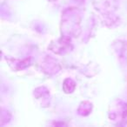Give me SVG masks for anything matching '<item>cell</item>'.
I'll return each instance as SVG.
<instances>
[{
	"instance_id": "8",
	"label": "cell",
	"mask_w": 127,
	"mask_h": 127,
	"mask_svg": "<svg viewBox=\"0 0 127 127\" xmlns=\"http://www.w3.org/2000/svg\"><path fill=\"white\" fill-rule=\"evenodd\" d=\"M76 89V83L71 78H65L63 83V90L67 94L72 93Z\"/></svg>"
},
{
	"instance_id": "7",
	"label": "cell",
	"mask_w": 127,
	"mask_h": 127,
	"mask_svg": "<svg viewBox=\"0 0 127 127\" xmlns=\"http://www.w3.org/2000/svg\"><path fill=\"white\" fill-rule=\"evenodd\" d=\"M93 105L91 102L89 101H84L79 104V107L78 109V113L80 116H88L92 111Z\"/></svg>"
},
{
	"instance_id": "3",
	"label": "cell",
	"mask_w": 127,
	"mask_h": 127,
	"mask_svg": "<svg viewBox=\"0 0 127 127\" xmlns=\"http://www.w3.org/2000/svg\"><path fill=\"white\" fill-rule=\"evenodd\" d=\"M49 49L58 55H64L72 51L73 45L71 44V37L63 35L58 41L51 42Z\"/></svg>"
},
{
	"instance_id": "10",
	"label": "cell",
	"mask_w": 127,
	"mask_h": 127,
	"mask_svg": "<svg viewBox=\"0 0 127 127\" xmlns=\"http://www.w3.org/2000/svg\"><path fill=\"white\" fill-rule=\"evenodd\" d=\"M48 1H50V2H55V1H57V0H48Z\"/></svg>"
},
{
	"instance_id": "1",
	"label": "cell",
	"mask_w": 127,
	"mask_h": 127,
	"mask_svg": "<svg viewBox=\"0 0 127 127\" xmlns=\"http://www.w3.org/2000/svg\"><path fill=\"white\" fill-rule=\"evenodd\" d=\"M81 13L78 8H67L62 14V34L78 37L81 33Z\"/></svg>"
},
{
	"instance_id": "5",
	"label": "cell",
	"mask_w": 127,
	"mask_h": 127,
	"mask_svg": "<svg viewBox=\"0 0 127 127\" xmlns=\"http://www.w3.org/2000/svg\"><path fill=\"white\" fill-rule=\"evenodd\" d=\"M34 97L41 107H48L50 105L51 95L45 86H40L34 91Z\"/></svg>"
},
{
	"instance_id": "6",
	"label": "cell",
	"mask_w": 127,
	"mask_h": 127,
	"mask_svg": "<svg viewBox=\"0 0 127 127\" xmlns=\"http://www.w3.org/2000/svg\"><path fill=\"white\" fill-rule=\"evenodd\" d=\"M6 62L9 64L10 67L14 71H22L31 65V58L25 59H18L10 57H6Z\"/></svg>"
},
{
	"instance_id": "2",
	"label": "cell",
	"mask_w": 127,
	"mask_h": 127,
	"mask_svg": "<svg viewBox=\"0 0 127 127\" xmlns=\"http://www.w3.org/2000/svg\"><path fill=\"white\" fill-rule=\"evenodd\" d=\"M109 118L118 125H125L127 123V103L122 100H117L110 106Z\"/></svg>"
},
{
	"instance_id": "4",
	"label": "cell",
	"mask_w": 127,
	"mask_h": 127,
	"mask_svg": "<svg viewBox=\"0 0 127 127\" xmlns=\"http://www.w3.org/2000/svg\"><path fill=\"white\" fill-rule=\"evenodd\" d=\"M41 69L44 73L49 75H54L61 70L59 63L51 56H47L44 58L41 64Z\"/></svg>"
},
{
	"instance_id": "9",
	"label": "cell",
	"mask_w": 127,
	"mask_h": 127,
	"mask_svg": "<svg viewBox=\"0 0 127 127\" xmlns=\"http://www.w3.org/2000/svg\"><path fill=\"white\" fill-rule=\"evenodd\" d=\"M117 45L118 48H116V51L118 52V55L121 58L127 59V43L123 41H118Z\"/></svg>"
}]
</instances>
